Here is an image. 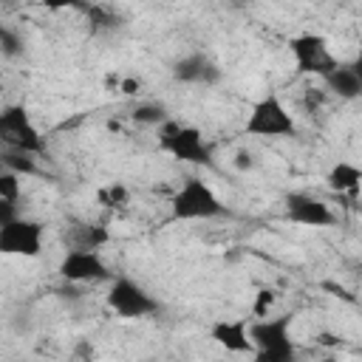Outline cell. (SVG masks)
Instances as JSON below:
<instances>
[{
    "mask_svg": "<svg viewBox=\"0 0 362 362\" xmlns=\"http://www.w3.org/2000/svg\"><path fill=\"white\" fill-rule=\"evenodd\" d=\"M359 181H362V170L351 161H339L328 170L325 175V184L331 192H339V195H356L359 189Z\"/></svg>",
    "mask_w": 362,
    "mask_h": 362,
    "instance_id": "cell-14",
    "label": "cell"
},
{
    "mask_svg": "<svg viewBox=\"0 0 362 362\" xmlns=\"http://www.w3.org/2000/svg\"><path fill=\"white\" fill-rule=\"evenodd\" d=\"M85 14H88V20H90V28H119L122 23H119V14H113L110 8H105V6H85Z\"/></svg>",
    "mask_w": 362,
    "mask_h": 362,
    "instance_id": "cell-17",
    "label": "cell"
},
{
    "mask_svg": "<svg viewBox=\"0 0 362 362\" xmlns=\"http://www.w3.org/2000/svg\"><path fill=\"white\" fill-rule=\"evenodd\" d=\"M246 133L257 136V139H286L297 133L294 116L288 113V107L274 96L266 93L263 99H257L246 116Z\"/></svg>",
    "mask_w": 362,
    "mask_h": 362,
    "instance_id": "cell-4",
    "label": "cell"
},
{
    "mask_svg": "<svg viewBox=\"0 0 362 362\" xmlns=\"http://www.w3.org/2000/svg\"><path fill=\"white\" fill-rule=\"evenodd\" d=\"M127 198H130V192H127V187H122V184H110V187H105L102 192H99V201L105 204V206H124L127 204Z\"/></svg>",
    "mask_w": 362,
    "mask_h": 362,
    "instance_id": "cell-20",
    "label": "cell"
},
{
    "mask_svg": "<svg viewBox=\"0 0 362 362\" xmlns=\"http://www.w3.org/2000/svg\"><path fill=\"white\" fill-rule=\"evenodd\" d=\"M139 88H141V82H139V79H133V76H127V79H122V82H119V90H122L124 96L139 93Z\"/></svg>",
    "mask_w": 362,
    "mask_h": 362,
    "instance_id": "cell-25",
    "label": "cell"
},
{
    "mask_svg": "<svg viewBox=\"0 0 362 362\" xmlns=\"http://www.w3.org/2000/svg\"><path fill=\"white\" fill-rule=\"evenodd\" d=\"M0 51H3L6 57H17V54L23 51V42H20V37H17L11 28H6L3 23H0Z\"/></svg>",
    "mask_w": 362,
    "mask_h": 362,
    "instance_id": "cell-21",
    "label": "cell"
},
{
    "mask_svg": "<svg viewBox=\"0 0 362 362\" xmlns=\"http://www.w3.org/2000/svg\"><path fill=\"white\" fill-rule=\"evenodd\" d=\"M59 277L68 283H99L107 280L110 272L96 249H71L59 260Z\"/></svg>",
    "mask_w": 362,
    "mask_h": 362,
    "instance_id": "cell-9",
    "label": "cell"
},
{
    "mask_svg": "<svg viewBox=\"0 0 362 362\" xmlns=\"http://www.w3.org/2000/svg\"><path fill=\"white\" fill-rule=\"evenodd\" d=\"M223 204L215 195V189L204 181V178H184V184L175 189V195L170 198V212L173 221H209L223 215Z\"/></svg>",
    "mask_w": 362,
    "mask_h": 362,
    "instance_id": "cell-3",
    "label": "cell"
},
{
    "mask_svg": "<svg viewBox=\"0 0 362 362\" xmlns=\"http://www.w3.org/2000/svg\"><path fill=\"white\" fill-rule=\"evenodd\" d=\"M272 305H274V291H272V288H263V291L257 294V303H255V314H257V317H266Z\"/></svg>",
    "mask_w": 362,
    "mask_h": 362,
    "instance_id": "cell-23",
    "label": "cell"
},
{
    "mask_svg": "<svg viewBox=\"0 0 362 362\" xmlns=\"http://www.w3.org/2000/svg\"><path fill=\"white\" fill-rule=\"evenodd\" d=\"M291 314L280 317H263L249 322V339H252V354L260 362H291L294 359V339H291Z\"/></svg>",
    "mask_w": 362,
    "mask_h": 362,
    "instance_id": "cell-1",
    "label": "cell"
},
{
    "mask_svg": "<svg viewBox=\"0 0 362 362\" xmlns=\"http://www.w3.org/2000/svg\"><path fill=\"white\" fill-rule=\"evenodd\" d=\"M40 6L48 11H65V8H85L88 0H40Z\"/></svg>",
    "mask_w": 362,
    "mask_h": 362,
    "instance_id": "cell-22",
    "label": "cell"
},
{
    "mask_svg": "<svg viewBox=\"0 0 362 362\" xmlns=\"http://www.w3.org/2000/svg\"><path fill=\"white\" fill-rule=\"evenodd\" d=\"M218 76H221L218 65L206 54H198V51L173 62V79L184 85H212L218 82Z\"/></svg>",
    "mask_w": 362,
    "mask_h": 362,
    "instance_id": "cell-11",
    "label": "cell"
},
{
    "mask_svg": "<svg viewBox=\"0 0 362 362\" xmlns=\"http://www.w3.org/2000/svg\"><path fill=\"white\" fill-rule=\"evenodd\" d=\"M283 209H286V218L300 226H331L334 223L331 206L308 192H288L283 201Z\"/></svg>",
    "mask_w": 362,
    "mask_h": 362,
    "instance_id": "cell-10",
    "label": "cell"
},
{
    "mask_svg": "<svg viewBox=\"0 0 362 362\" xmlns=\"http://www.w3.org/2000/svg\"><path fill=\"white\" fill-rule=\"evenodd\" d=\"M235 3H246V0H235Z\"/></svg>",
    "mask_w": 362,
    "mask_h": 362,
    "instance_id": "cell-27",
    "label": "cell"
},
{
    "mask_svg": "<svg viewBox=\"0 0 362 362\" xmlns=\"http://www.w3.org/2000/svg\"><path fill=\"white\" fill-rule=\"evenodd\" d=\"M107 305H110V311H116L124 320H139V317H147V314L158 311L156 297L144 286H139L136 280H130V277H116L110 283V288H107Z\"/></svg>",
    "mask_w": 362,
    "mask_h": 362,
    "instance_id": "cell-7",
    "label": "cell"
},
{
    "mask_svg": "<svg viewBox=\"0 0 362 362\" xmlns=\"http://www.w3.org/2000/svg\"><path fill=\"white\" fill-rule=\"evenodd\" d=\"M0 161H3V167L6 170H11V173H23V175H31V173H37V164H34V156L31 153H23V150H8V153H3L0 156Z\"/></svg>",
    "mask_w": 362,
    "mask_h": 362,
    "instance_id": "cell-15",
    "label": "cell"
},
{
    "mask_svg": "<svg viewBox=\"0 0 362 362\" xmlns=\"http://www.w3.org/2000/svg\"><path fill=\"white\" fill-rule=\"evenodd\" d=\"M130 116H133L136 124H156L158 127L167 119V107L158 105V102H144V105H136Z\"/></svg>",
    "mask_w": 362,
    "mask_h": 362,
    "instance_id": "cell-16",
    "label": "cell"
},
{
    "mask_svg": "<svg viewBox=\"0 0 362 362\" xmlns=\"http://www.w3.org/2000/svg\"><path fill=\"white\" fill-rule=\"evenodd\" d=\"M288 54H291L294 68H297L300 74H305V76H320V79L339 62V59L334 57L331 45H328V40H325L322 34H311V31L294 34V37L288 40Z\"/></svg>",
    "mask_w": 362,
    "mask_h": 362,
    "instance_id": "cell-6",
    "label": "cell"
},
{
    "mask_svg": "<svg viewBox=\"0 0 362 362\" xmlns=\"http://www.w3.org/2000/svg\"><path fill=\"white\" fill-rule=\"evenodd\" d=\"M76 235L79 238L74 240V249H99L102 243H107V232L102 226H79Z\"/></svg>",
    "mask_w": 362,
    "mask_h": 362,
    "instance_id": "cell-18",
    "label": "cell"
},
{
    "mask_svg": "<svg viewBox=\"0 0 362 362\" xmlns=\"http://www.w3.org/2000/svg\"><path fill=\"white\" fill-rule=\"evenodd\" d=\"M209 337L215 345H221L229 354H252L249 339V322L246 320H218L209 328Z\"/></svg>",
    "mask_w": 362,
    "mask_h": 362,
    "instance_id": "cell-12",
    "label": "cell"
},
{
    "mask_svg": "<svg viewBox=\"0 0 362 362\" xmlns=\"http://www.w3.org/2000/svg\"><path fill=\"white\" fill-rule=\"evenodd\" d=\"M0 198L6 201H20V175L11 170H0Z\"/></svg>",
    "mask_w": 362,
    "mask_h": 362,
    "instance_id": "cell-19",
    "label": "cell"
},
{
    "mask_svg": "<svg viewBox=\"0 0 362 362\" xmlns=\"http://www.w3.org/2000/svg\"><path fill=\"white\" fill-rule=\"evenodd\" d=\"M20 212H17V201H6V198H0V226L6 223V221H11V218H17Z\"/></svg>",
    "mask_w": 362,
    "mask_h": 362,
    "instance_id": "cell-24",
    "label": "cell"
},
{
    "mask_svg": "<svg viewBox=\"0 0 362 362\" xmlns=\"http://www.w3.org/2000/svg\"><path fill=\"white\" fill-rule=\"evenodd\" d=\"M158 147L164 153H170L173 158L184 161V164H198L206 167L212 161V147L204 139V133L192 124H181L175 119H164L158 124Z\"/></svg>",
    "mask_w": 362,
    "mask_h": 362,
    "instance_id": "cell-2",
    "label": "cell"
},
{
    "mask_svg": "<svg viewBox=\"0 0 362 362\" xmlns=\"http://www.w3.org/2000/svg\"><path fill=\"white\" fill-rule=\"evenodd\" d=\"M322 82H325V90H331L334 96H339V99H359L362 96V74H359V68L356 65H342V62H337L325 76H322Z\"/></svg>",
    "mask_w": 362,
    "mask_h": 362,
    "instance_id": "cell-13",
    "label": "cell"
},
{
    "mask_svg": "<svg viewBox=\"0 0 362 362\" xmlns=\"http://www.w3.org/2000/svg\"><path fill=\"white\" fill-rule=\"evenodd\" d=\"M252 164H255V161H252L249 153H240V156H238V167H240V170H246V167H252Z\"/></svg>",
    "mask_w": 362,
    "mask_h": 362,
    "instance_id": "cell-26",
    "label": "cell"
},
{
    "mask_svg": "<svg viewBox=\"0 0 362 362\" xmlns=\"http://www.w3.org/2000/svg\"><path fill=\"white\" fill-rule=\"evenodd\" d=\"M42 223L31 218H11L0 226V255H14V257H37L42 252Z\"/></svg>",
    "mask_w": 362,
    "mask_h": 362,
    "instance_id": "cell-8",
    "label": "cell"
},
{
    "mask_svg": "<svg viewBox=\"0 0 362 362\" xmlns=\"http://www.w3.org/2000/svg\"><path fill=\"white\" fill-rule=\"evenodd\" d=\"M0 141L8 150H23L31 156H42V150H45L42 136H40L31 113L25 110V105L0 107Z\"/></svg>",
    "mask_w": 362,
    "mask_h": 362,
    "instance_id": "cell-5",
    "label": "cell"
}]
</instances>
